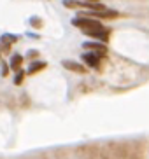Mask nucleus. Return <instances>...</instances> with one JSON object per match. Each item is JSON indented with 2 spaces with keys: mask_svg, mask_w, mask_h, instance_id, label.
<instances>
[{
  "mask_svg": "<svg viewBox=\"0 0 149 159\" xmlns=\"http://www.w3.org/2000/svg\"><path fill=\"white\" fill-rule=\"evenodd\" d=\"M83 63L86 66H91V68H98V66H100V56H97V54H95V52H84L83 56Z\"/></svg>",
  "mask_w": 149,
  "mask_h": 159,
  "instance_id": "nucleus-5",
  "label": "nucleus"
},
{
  "mask_svg": "<svg viewBox=\"0 0 149 159\" xmlns=\"http://www.w3.org/2000/svg\"><path fill=\"white\" fill-rule=\"evenodd\" d=\"M46 66H47V63H46V61H32V63H30V66H28L26 74L33 75V74H37V72L44 70Z\"/></svg>",
  "mask_w": 149,
  "mask_h": 159,
  "instance_id": "nucleus-9",
  "label": "nucleus"
},
{
  "mask_svg": "<svg viewBox=\"0 0 149 159\" xmlns=\"http://www.w3.org/2000/svg\"><path fill=\"white\" fill-rule=\"evenodd\" d=\"M25 74H26V72H23V70H18L16 72V75H14V84H21V82H23V79H25Z\"/></svg>",
  "mask_w": 149,
  "mask_h": 159,
  "instance_id": "nucleus-10",
  "label": "nucleus"
},
{
  "mask_svg": "<svg viewBox=\"0 0 149 159\" xmlns=\"http://www.w3.org/2000/svg\"><path fill=\"white\" fill-rule=\"evenodd\" d=\"M84 35H88L91 39H97L98 42H107L109 40V35H111V28L107 26H100V28H91V30H83Z\"/></svg>",
  "mask_w": 149,
  "mask_h": 159,
  "instance_id": "nucleus-2",
  "label": "nucleus"
},
{
  "mask_svg": "<svg viewBox=\"0 0 149 159\" xmlns=\"http://www.w3.org/2000/svg\"><path fill=\"white\" fill-rule=\"evenodd\" d=\"M83 47L84 49H88L89 52H95L97 56H105V54H107V47H105V44H100V42H84Z\"/></svg>",
  "mask_w": 149,
  "mask_h": 159,
  "instance_id": "nucleus-4",
  "label": "nucleus"
},
{
  "mask_svg": "<svg viewBox=\"0 0 149 159\" xmlns=\"http://www.w3.org/2000/svg\"><path fill=\"white\" fill-rule=\"evenodd\" d=\"M30 25L35 26V28H41V26H42V19L37 18V16H32V18H30Z\"/></svg>",
  "mask_w": 149,
  "mask_h": 159,
  "instance_id": "nucleus-11",
  "label": "nucleus"
},
{
  "mask_svg": "<svg viewBox=\"0 0 149 159\" xmlns=\"http://www.w3.org/2000/svg\"><path fill=\"white\" fill-rule=\"evenodd\" d=\"M16 40H18L16 35H11V33L2 35V37H0V49H2L4 52H9L11 51V44H14Z\"/></svg>",
  "mask_w": 149,
  "mask_h": 159,
  "instance_id": "nucleus-7",
  "label": "nucleus"
},
{
  "mask_svg": "<svg viewBox=\"0 0 149 159\" xmlns=\"http://www.w3.org/2000/svg\"><path fill=\"white\" fill-rule=\"evenodd\" d=\"M61 65L65 66L67 70L70 72H75V74H86V66L77 63V61H72V60H63L61 61Z\"/></svg>",
  "mask_w": 149,
  "mask_h": 159,
  "instance_id": "nucleus-6",
  "label": "nucleus"
},
{
  "mask_svg": "<svg viewBox=\"0 0 149 159\" xmlns=\"http://www.w3.org/2000/svg\"><path fill=\"white\" fill-rule=\"evenodd\" d=\"M7 74H9V65L5 61H2V75H7Z\"/></svg>",
  "mask_w": 149,
  "mask_h": 159,
  "instance_id": "nucleus-12",
  "label": "nucleus"
},
{
  "mask_svg": "<svg viewBox=\"0 0 149 159\" xmlns=\"http://www.w3.org/2000/svg\"><path fill=\"white\" fill-rule=\"evenodd\" d=\"M21 65H23V56L21 54H12L9 61V68L12 72H18V70H21Z\"/></svg>",
  "mask_w": 149,
  "mask_h": 159,
  "instance_id": "nucleus-8",
  "label": "nucleus"
},
{
  "mask_svg": "<svg viewBox=\"0 0 149 159\" xmlns=\"http://www.w3.org/2000/svg\"><path fill=\"white\" fill-rule=\"evenodd\" d=\"M26 56H28V60H30V58H37V56H39V52H37V51H28Z\"/></svg>",
  "mask_w": 149,
  "mask_h": 159,
  "instance_id": "nucleus-13",
  "label": "nucleus"
},
{
  "mask_svg": "<svg viewBox=\"0 0 149 159\" xmlns=\"http://www.w3.org/2000/svg\"><path fill=\"white\" fill-rule=\"evenodd\" d=\"M81 16H84V18H100V19H111V18H116L118 16V12L116 11H109V9H105V11H91V12H81Z\"/></svg>",
  "mask_w": 149,
  "mask_h": 159,
  "instance_id": "nucleus-3",
  "label": "nucleus"
},
{
  "mask_svg": "<svg viewBox=\"0 0 149 159\" xmlns=\"http://www.w3.org/2000/svg\"><path fill=\"white\" fill-rule=\"evenodd\" d=\"M72 25L77 26V28H81V30H91V28H100V26H103L100 21H97L93 18H84V16H79V18L72 19Z\"/></svg>",
  "mask_w": 149,
  "mask_h": 159,
  "instance_id": "nucleus-1",
  "label": "nucleus"
}]
</instances>
